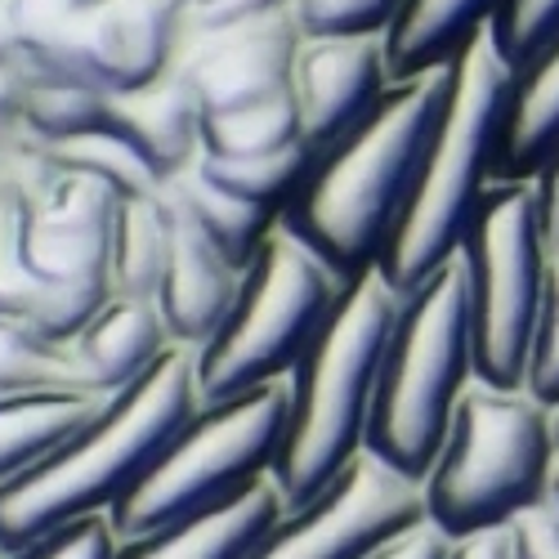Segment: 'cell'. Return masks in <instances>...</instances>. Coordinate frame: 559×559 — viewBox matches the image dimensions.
Returning <instances> with one entry per match:
<instances>
[{"mask_svg": "<svg viewBox=\"0 0 559 559\" xmlns=\"http://www.w3.org/2000/svg\"><path fill=\"white\" fill-rule=\"evenodd\" d=\"M448 90L452 68L394 81L362 121L318 148L309 175L277 215V224H287L313 255H322L341 283L377 269L443 121Z\"/></svg>", "mask_w": 559, "mask_h": 559, "instance_id": "obj_1", "label": "cell"}, {"mask_svg": "<svg viewBox=\"0 0 559 559\" xmlns=\"http://www.w3.org/2000/svg\"><path fill=\"white\" fill-rule=\"evenodd\" d=\"M198 407V349L170 345L72 439L0 484V550H19L85 515H108Z\"/></svg>", "mask_w": 559, "mask_h": 559, "instance_id": "obj_2", "label": "cell"}, {"mask_svg": "<svg viewBox=\"0 0 559 559\" xmlns=\"http://www.w3.org/2000/svg\"><path fill=\"white\" fill-rule=\"evenodd\" d=\"M394 313L399 296L377 269L354 277L292 367L287 430L273 461V484L287 506L318 497L358 452H367V416Z\"/></svg>", "mask_w": 559, "mask_h": 559, "instance_id": "obj_3", "label": "cell"}, {"mask_svg": "<svg viewBox=\"0 0 559 559\" xmlns=\"http://www.w3.org/2000/svg\"><path fill=\"white\" fill-rule=\"evenodd\" d=\"M515 95V72L492 50L488 32L452 63V90L443 121L426 148V162L416 170L407 206L399 211L390 238L381 247L377 273L390 283L394 296H407L439 273L465 238L479 198L497 179L501 134Z\"/></svg>", "mask_w": 559, "mask_h": 559, "instance_id": "obj_4", "label": "cell"}, {"mask_svg": "<svg viewBox=\"0 0 559 559\" xmlns=\"http://www.w3.org/2000/svg\"><path fill=\"white\" fill-rule=\"evenodd\" d=\"M475 385V332L465 269L452 255L421 287L399 296L381 354L377 399L367 416V452L390 471L426 484L448 426Z\"/></svg>", "mask_w": 559, "mask_h": 559, "instance_id": "obj_5", "label": "cell"}, {"mask_svg": "<svg viewBox=\"0 0 559 559\" xmlns=\"http://www.w3.org/2000/svg\"><path fill=\"white\" fill-rule=\"evenodd\" d=\"M559 456L555 407L528 390H465L448 439L426 475V520L443 537L510 528L520 515L546 506Z\"/></svg>", "mask_w": 559, "mask_h": 559, "instance_id": "obj_6", "label": "cell"}, {"mask_svg": "<svg viewBox=\"0 0 559 559\" xmlns=\"http://www.w3.org/2000/svg\"><path fill=\"white\" fill-rule=\"evenodd\" d=\"M287 430V381H269L233 399L202 403L153 465L108 510L117 537H139L162 524L202 515L273 479Z\"/></svg>", "mask_w": 559, "mask_h": 559, "instance_id": "obj_7", "label": "cell"}, {"mask_svg": "<svg viewBox=\"0 0 559 559\" xmlns=\"http://www.w3.org/2000/svg\"><path fill=\"white\" fill-rule=\"evenodd\" d=\"M345 287L349 283H341L322 255H313L287 224H277L242 269L238 296L215 336L198 349L202 403L287 381Z\"/></svg>", "mask_w": 559, "mask_h": 559, "instance_id": "obj_8", "label": "cell"}, {"mask_svg": "<svg viewBox=\"0 0 559 559\" xmlns=\"http://www.w3.org/2000/svg\"><path fill=\"white\" fill-rule=\"evenodd\" d=\"M471 296L475 381L524 390L533 332L546 296L550 238L533 179H492L456 251Z\"/></svg>", "mask_w": 559, "mask_h": 559, "instance_id": "obj_9", "label": "cell"}, {"mask_svg": "<svg viewBox=\"0 0 559 559\" xmlns=\"http://www.w3.org/2000/svg\"><path fill=\"white\" fill-rule=\"evenodd\" d=\"M426 524V488L358 452L318 497L287 506L247 559H367Z\"/></svg>", "mask_w": 559, "mask_h": 559, "instance_id": "obj_10", "label": "cell"}, {"mask_svg": "<svg viewBox=\"0 0 559 559\" xmlns=\"http://www.w3.org/2000/svg\"><path fill=\"white\" fill-rule=\"evenodd\" d=\"M300 27L292 10H277L251 23H233L215 32L179 36L175 72L189 81L193 99L206 112L247 108L273 95H287L296 55H300Z\"/></svg>", "mask_w": 559, "mask_h": 559, "instance_id": "obj_11", "label": "cell"}, {"mask_svg": "<svg viewBox=\"0 0 559 559\" xmlns=\"http://www.w3.org/2000/svg\"><path fill=\"white\" fill-rule=\"evenodd\" d=\"M390 85L385 36H305L292 72V99L300 108L305 144L313 153L328 148L332 139H341L354 121L377 108Z\"/></svg>", "mask_w": 559, "mask_h": 559, "instance_id": "obj_12", "label": "cell"}, {"mask_svg": "<svg viewBox=\"0 0 559 559\" xmlns=\"http://www.w3.org/2000/svg\"><path fill=\"white\" fill-rule=\"evenodd\" d=\"M183 0H90L76 27L81 76L99 90H139L175 68Z\"/></svg>", "mask_w": 559, "mask_h": 559, "instance_id": "obj_13", "label": "cell"}, {"mask_svg": "<svg viewBox=\"0 0 559 559\" xmlns=\"http://www.w3.org/2000/svg\"><path fill=\"white\" fill-rule=\"evenodd\" d=\"M162 193H166V183H162ZM166 206H170V260H166V277L153 305L175 345L202 349L224 322L233 296H238L242 269H233L224 260V251L170 193H166Z\"/></svg>", "mask_w": 559, "mask_h": 559, "instance_id": "obj_14", "label": "cell"}, {"mask_svg": "<svg viewBox=\"0 0 559 559\" xmlns=\"http://www.w3.org/2000/svg\"><path fill=\"white\" fill-rule=\"evenodd\" d=\"M108 130L121 134L166 183L179 170H189L202 153V104L193 99L189 81L170 68L139 90H112Z\"/></svg>", "mask_w": 559, "mask_h": 559, "instance_id": "obj_15", "label": "cell"}, {"mask_svg": "<svg viewBox=\"0 0 559 559\" xmlns=\"http://www.w3.org/2000/svg\"><path fill=\"white\" fill-rule=\"evenodd\" d=\"M283 510H287L283 492H277L273 479H264L251 492L215 510H202V515L162 524L139 537H121L117 559H247Z\"/></svg>", "mask_w": 559, "mask_h": 559, "instance_id": "obj_16", "label": "cell"}, {"mask_svg": "<svg viewBox=\"0 0 559 559\" xmlns=\"http://www.w3.org/2000/svg\"><path fill=\"white\" fill-rule=\"evenodd\" d=\"M501 0H403L385 32L390 81L452 68L488 32Z\"/></svg>", "mask_w": 559, "mask_h": 559, "instance_id": "obj_17", "label": "cell"}, {"mask_svg": "<svg viewBox=\"0 0 559 559\" xmlns=\"http://www.w3.org/2000/svg\"><path fill=\"white\" fill-rule=\"evenodd\" d=\"M76 354L90 367L108 394H117L121 385L139 381L144 371L175 345L166 322L157 313L153 300H134V296H108L99 305V313L76 332Z\"/></svg>", "mask_w": 559, "mask_h": 559, "instance_id": "obj_18", "label": "cell"}, {"mask_svg": "<svg viewBox=\"0 0 559 559\" xmlns=\"http://www.w3.org/2000/svg\"><path fill=\"white\" fill-rule=\"evenodd\" d=\"M108 399L112 394H72V390L0 394V484H10L27 465L50 456Z\"/></svg>", "mask_w": 559, "mask_h": 559, "instance_id": "obj_19", "label": "cell"}, {"mask_svg": "<svg viewBox=\"0 0 559 559\" xmlns=\"http://www.w3.org/2000/svg\"><path fill=\"white\" fill-rule=\"evenodd\" d=\"M559 148V36L515 76L497 179H533Z\"/></svg>", "mask_w": 559, "mask_h": 559, "instance_id": "obj_20", "label": "cell"}, {"mask_svg": "<svg viewBox=\"0 0 559 559\" xmlns=\"http://www.w3.org/2000/svg\"><path fill=\"white\" fill-rule=\"evenodd\" d=\"M170 260V206L166 193L148 198H126L112 219V242H108V287L112 296L134 300H157V287L166 277Z\"/></svg>", "mask_w": 559, "mask_h": 559, "instance_id": "obj_21", "label": "cell"}, {"mask_svg": "<svg viewBox=\"0 0 559 559\" xmlns=\"http://www.w3.org/2000/svg\"><path fill=\"white\" fill-rule=\"evenodd\" d=\"M166 193L193 215V224L224 251V260L233 269H247L255 260V251L264 247V238L277 228L273 211L233 198L228 189L211 183L198 166H189V170H179L175 179H166Z\"/></svg>", "mask_w": 559, "mask_h": 559, "instance_id": "obj_22", "label": "cell"}, {"mask_svg": "<svg viewBox=\"0 0 559 559\" xmlns=\"http://www.w3.org/2000/svg\"><path fill=\"white\" fill-rule=\"evenodd\" d=\"M27 390H72V394H108L72 341H50L27 322L0 318V394Z\"/></svg>", "mask_w": 559, "mask_h": 559, "instance_id": "obj_23", "label": "cell"}, {"mask_svg": "<svg viewBox=\"0 0 559 559\" xmlns=\"http://www.w3.org/2000/svg\"><path fill=\"white\" fill-rule=\"evenodd\" d=\"M85 5L90 0H10L14 59L32 81H85L76 63V27Z\"/></svg>", "mask_w": 559, "mask_h": 559, "instance_id": "obj_24", "label": "cell"}, {"mask_svg": "<svg viewBox=\"0 0 559 559\" xmlns=\"http://www.w3.org/2000/svg\"><path fill=\"white\" fill-rule=\"evenodd\" d=\"M305 144L300 134V108L287 95H273L247 108H228V112H206L202 117V153L211 157H260Z\"/></svg>", "mask_w": 559, "mask_h": 559, "instance_id": "obj_25", "label": "cell"}, {"mask_svg": "<svg viewBox=\"0 0 559 559\" xmlns=\"http://www.w3.org/2000/svg\"><path fill=\"white\" fill-rule=\"evenodd\" d=\"M313 148L309 144H292V148H277V153H260V157H211L198 153V170L228 189L233 198H242L251 206H264L273 215H283V206L292 202V193L300 189V179L313 166Z\"/></svg>", "mask_w": 559, "mask_h": 559, "instance_id": "obj_26", "label": "cell"}, {"mask_svg": "<svg viewBox=\"0 0 559 559\" xmlns=\"http://www.w3.org/2000/svg\"><path fill=\"white\" fill-rule=\"evenodd\" d=\"M36 153L55 170H76V175L108 183L121 202L126 198H148V193L162 189L157 170L112 130H90V134H76V139H59V144H36Z\"/></svg>", "mask_w": 559, "mask_h": 559, "instance_id": "obj_27", "label": "cell"}, {"mask_svg": "<svg viewBox=\"0 0 559 559\" xmlns=\"http://www.w3.org/2000/svg\"><path fill=\"white\" fill-rule=\"evenodd\" d=\"M23 130L32 144H59V139L108 130V90L85 81H32Z\"/></svg>", "mask_w": 559, "mask_h": 559, "instance_id": "obj_28", "label": "cell"}, {"mask_svg": "<svg viewBox=\"0 0 559 559\" xmlns=\"http://www.w3.org/2000/svg\"><path fill=\"white\" fill-rule=\"evenodd\" d=\"M555 36H559V0H501V10L488 23L492 50L506 59V68L515 76Z\"/></svg>", "mask_w": 559, "mask_h": 559, "instance_id": "obj_29", "label": "cell"}, {"mask_svg": "<svg viewBox=\"0 0 559 559\" xmlns=\"http://www.w3.org/2000/svg\"><path fill=\"white\" fill-rule=\"evenodd\" d=\"M403 0H292L300 36H385Z\"/></svg>", "mask_w": 559, "mask_h": 559, "instance_id": "obj_30", "label": "cell"}, {"mask_svg": "<svg viewBox=\"0 0 559 559\" xmlns=\"http://www.w3.org/2000/svg\"><path fill=\"white\" fill-rule=\"evenodd\" d=\"M117 546L121 537L108 515H85L40 533L19 550H5V559H117Z\"/></svg>", "mask_w": 559, "mask_h": 559, "instance_id": "obj_31", "label": "cell"}, {"mask_svg": "<svg viewBox=\"0 0 559 559\" xmlns=\"http://www.w3.org/2000/svg\"><path fill=\"white\" fill-rule=\"evenodd\" d=\"M524 390L533 399H542L546 407H559V247L550 251V269H546V296H542L537 332H533V358H528Z\"/></svg>", "mask_w": 559, "mask_h": 559, "instance_id": "obj_32", "label": "cell"}, {"mask_svg": "<svg viewBox=\"0 0 559 559\" xmlns=\"http://www.w3.org/2000/svg\"><path fill=\"white\" fill-rule=\"evenodd\" d=\"M277 10H292V0H183L179 36L251 23V19H264V14H277Z\"/></svg>", "mask_w": 559, "mask_h": 559, "instance_id": "obj_33", "label": "cell"}, {"mask_svg": "<svg viewBox=\"0 0 559 559\" xmlns=\"http://www.w3.org/2000/svg\"><path fill=\"white\" fill-rule=\"evenodd\" d=\"M27 85H32V76L23 72V63H19V59H0V153L32 144L27 130H23Z\"/></svg>", "mask_w": 559, "mask_h": 559, "instance_id": "obj_34", "label": "cell"}, {"mask_svg": "<svg viewBox=\"0 0 559 559\" xmlns=\"http://www.w3.org/2000/svg\"><path fill=\"white\" fill-rule=\"evenodd\" d=\"M520 546V559H559V515L550 506H537L528 515H520L510 524Z\"/></svg>", "mask_w": 559, "mask_h": 559, "instance_id": "obj_35", "label": "cell"}, {"mask_svg": "<svg viewBox=\"0 0 559 559\" xmlns=\"http://www.w3.org/2000/svg\"><path fill=\"white\" fill-rule=\"evenodd\" d=\"M448 546H452V537H443V533L426 520V524L407 528L403 537L385 542L377 555H367V559H448Z\"/></svg>", "mask_w": 559, "mask_h": 559, "instance_id": "obj_36", "label": "cell"}, {"mask_svg": "<svg viewBox=\"0 0 559 559\" xmlns=\"http://www.w3.org/2000/svg\"><path fill=\"white\" fill-rule=\"evenodd\" d=\"M448 559H520V546L510 528H484L471 537H456L448 546Z\"/></svg>", "mask_w": 559, "mask_h": 559, "instance_id": "obj_37", "label": "cell"}, {"mask_svg": "<svg viewBox=\"0 0 559 559\" xmlns=\"http://www.w3.org/2000/svg\"><path fill=\"white\" fill-rule=\"evenodd\" d=\"M533 189H537V206H542V224H546V238L550 251L559 247V148L542 162V170L533 175Z\"/></svg>", "mask_w": 559, "mask_h": 559, "instance_id": "obj_38", "label": "cell"}, {"mask_svg": "<svg viewBox=\"0 0 559 559\" xmlns=\"http://www.w3.org/2000/svg\"><path fill=\"white\" fill-rule=\"evenodd\" d=\"M0 59H14V23H10V0H0Z\"/></svg>", "mask_w": 559, "mask_h": 559, "instance_id": "obj_39", "label": "cell"}, {"mask_svg": "<svg viewBox=\"0 0 559 559\" xmlns=\"http://www.w3.org/2000/svg\"><path fill=\"white\" fill-rule=\"evenodd\" d=\"M546 506L559 515V456H555V475H550V497H546Z\"/></svg>", "mask_w": 559, "mask_h": 559, "instance_id": "obj_40", "label": "cell"}, {"mask_svg": "<svg viewBox=\"0 0 559 559\" xmlns=\"http://www.w3.org/2000/svg\"><path fill=\"white\" fill-rule=\"evenodd\" d=\"M5 157H10V153H0V175H5Z\"/></svg>", "mask_w": 559, "mask_h": 559, "instance_id": "obj_41", "label": "cell"}, {"mask_svg": "<svg viewBox=\"0 0 559 559\" xmlns=\"http://www.w3.org/2000/svg\"><path fill=\"white\" fill-rule=\"evenodd\" d=\"M555 435H559V407H555Z\"/></svg>", "mask_w": 559, "mask_h": 559, "instance_id": "obj_42", "label": "cell"}, {"mask_svg": "<svg viewBox=\"0 0 559 559\" xmlns=\"http://www.w3.org/2000/svg\"><path fill=\"white\" fill-rule=\"evenodd\" d=\"M0 559H5V550H0Z\"/></svg>", "mask_w": 559, "mask_h": 559, "instance_id": "obj_43", "label": "cell"}]
</instances>
